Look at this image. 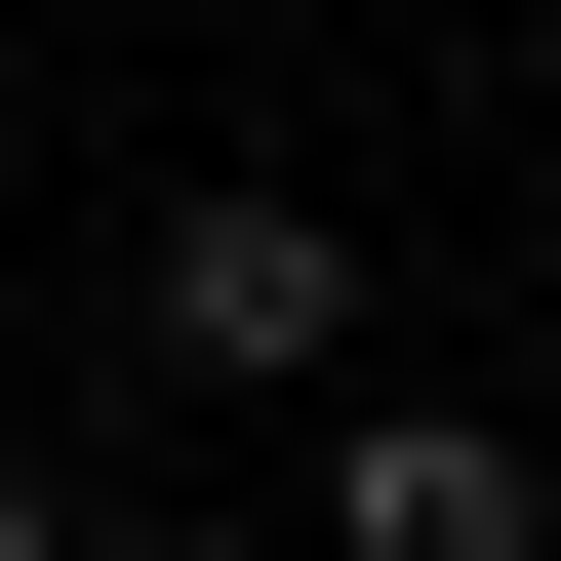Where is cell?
Segmentation results:
<instances>
[{"instance_id": "obj_2", "label": "cell", "mask_w": 561, "mask_h": 561, "mask_svg": "<svg viewBox=\"0 0 561 561\" xmlns=\"http://www.w3.org/2000/svg\"><path fill=\"white\" fill-rule=\"evenodd\" d=\"M321 561H561V481L481 442V401H362V442H321Z\"/></svg>"}, {"instance_id": "obj_3", "label": "cell", "mask_w": 561, "mask_h": 561, "mask_svg": "<svg viewBox=\"0 0 561 561\" xmlns=\"http://www.w3.org/2000/svg\"><path fill=\"white\" fill-rule=\"evenodd\" d=\"M0 561H81V522H41V481H0Z\"/></svg>"}, {"instance_id": "obj_1", "label": "cell", "mask_w": 561, "mask_h": 561, "mask_svg": "<svg viewBox=\"0 0 561 561\" xmlns=\"http://www.w3.org/2000/svg\"><path fill=\"white\" fill-rule=\"evenodd\" d=\"M161 362H241V401H321V362H362V201H161Z\"/></svg>"}]
</instances>
